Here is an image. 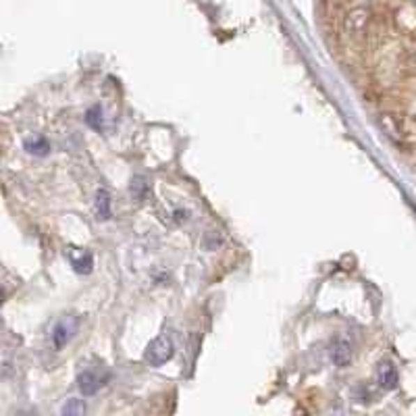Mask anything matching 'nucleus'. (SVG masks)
I'll list each match as a JSON object with an SVG mask.
<instances>
[{
    "label": "nucleus",
    "mask_w": 416,
    "mask_h": 416,
    "mask_svg": "<svg viewBox=\"0 0 416 416\" xmlns=\"http://www.w3.org/2000/svg\"><path fill=\"white\" fill-rule=\"evenodd\" d=\"M171 358H173V341L167 335H158L154 341H150V346L146 348V354H144V360L150 367H162Z\"/></svg>",
    "instance_id": "obj_1"
},
{
    "label": "nucleus",
    "mask_w": 416,
    "mask_h": 416,
    "mask_svg": "<svg viewBox=\"0 0 416 416\" xmlns=\"http://www.w3.org/2000/svg\"><path fill=\"white\" fill-rule=\"evenodd\" d=\"M107 379H109V375L100 377L98 371H84V373L79 375L77 383H79V390H82L84 396H94V394L105 385Z\"/></svg>",
    "instance_id": "obj_2"
},
{
    "label": "nucleus",
    "mask_w": 416,
    "mask_h": 416,
    "mask_svg": "<svg viewBox=\"0 0 416 416\" xmlns=\"http://www.w3.org/2000/svg\"><path fill=\"white\" fill-rule=\"evenodd\" d=\"M73 331H75V323H67V321L59 323V325L54 327V333H52L54 346H56V348H63V346L73 337Z\"/></svg>",
    "instance_id": "obj_3"
},
{
    "label": "nucleus",
    "mask_w": 416,
    "mask_h": 416,
    "mask_svg": "<svg viewBox=\"0 0 416 416\" xmlns=\"http://www.w3.org/2000/svg\"><path fill=\"white\" fill-rule=\"evenodd\" d=\"M331 358L337 367H346L350 362V344L346 339H337L331 350Z\"/></svg>",
    "instance_id": "obj_4"
},
{
    "label": "nucleus",
    "mask_w": 416,
    "mask_h": 416,
    "mask_svg": "<svg viewBox=\"0 0 416 416\" xmlns=\"http://www.w3.org/2000/svg\"><path fill=\"white\" fill-rule=\"evenodd\" d=\"M96 213L100 219H111V196L107 190H100L96 196Z\"/></svg>",
    "instance_id": "obj_5"
},
{
    "label": "nucleus",
    "mask_w": 416,
    "mask_h": 416,
    "mask_svg": "<svg viewBox=\"0 0 416 416\" xmlns=\"http://www.w3.org/2000/svg\"><path fill=\"white\" fill-rule=\"evenodd\" d=\"M69 254H71V265L77 273H90L92 271V256L90 254H84V252L79 256H75L73 252H69Z\"/></svg>",
    "instance_id": "obj_6"
},
{
    "label": "nucleus",
    "mask_w": 416,
    "mask_h": 416,
    "mask_svg": "<svg viewBox=\"0 0 416 416\" xmlns=\"http://www.w3.org/2000/svg\"><path fill=\"white\" fill-rule=\"evenodd\" d=\"M396 381H398V377H396L394 367H390V364L381 367V385L385 390H392V387H396Z\"/></svg>",
    "instance_id": "obj_7"
},
{
    "label": "nucleus",
    "mask_w": 416,
    "mask_h": 416,
    "mask_svg": "<svg viewBox=\"0 0 416 416\" xmlns=\"http://www.w3.org/2000/svg\"><path fill=\"white\" fill-rule=\"evenodd\" d=\"M86 413V404L79 402V400H69L63 408V415L71 416V415H84Z\"/></svg>",
    "instance_id": "obj_8"
},
{
    "label": "nucleus",
    "mask_w": 416,
    "mask_h": 416,
    "mask_svg": "<svg viewBox=\"0 0 416 416\" xmlns=\"http://www.w3.org/2000/svg\"><path fill=\"white\" fill-rule=\"evenodd\" d=\"M27 150H29V152H36V154H44V152L48 150V144H46L44 139H36L33 144L27 141Z\"/></svg>",
    "instance_id": "obj_9"
}]
</instances>
